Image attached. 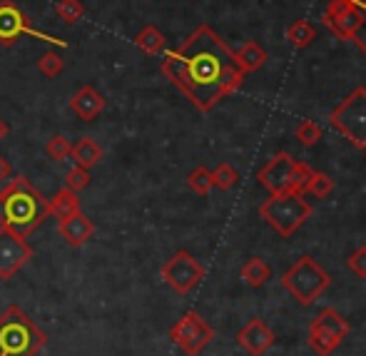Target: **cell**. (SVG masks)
I'll return each mask as SVG.
<instances>
[{
	"instance_id": "cell-1",
	"label": "cell",
	"mask_w": 366,
	"mask_h": 356,
	"mask_svg": "<svg viewBox=\"0 0 366 356\" xmlns=\"http://www.w3.org/2000/svg\"><path fill=\"white\" fill-rule=\"evenodd\" d=\"M159 68L199 112H209L222 97L239 90L247 75L209 25H199L179 48L167 50Z\"/></svg>"
},
{
	"instance_id": "cell-2",
	"label": "cell",
	"mask_w": 366,
	"mask_h": 356,
	"mask_svg": "<svg viewBox=\"0 0 366 356\" xmlns=\"http://www.w3.org/2000/svg\"><path fill=\"white\" fill-rule=\"evenodd\" d=\"M50 217L48 199L28 177H15L0 189V227L28 239Z\"/></svg>"
},
{
	"instance_id": "cell-3",
	"label": "cell",
	"mask_w": 366,
	"mask_h": 356,
	"mask_svg": "<svg viewBox=\"0 0 366 356\" xmlns=\"http://www.w3.org/2000/svg\"><path fill=\"white\" fill-rule=\"evenodd\" d=\"M45 344L48 334L18 304L0 314V356H38Z\"/></svg>"
},
{
	"instance_id": "cell-4",
	"label": "cell",
	"mask_w": 366,
	"mask_h": 356,
	"mask_svg": "<svg viewBox=\"0 0 366 356\" xmlns=\"http://www.w3.org/2000/svg\"><path fill=\"white\" fill-rule=\"evenodd\" d=\"M259 214L277 234L292 237L294 232L312 217V204H309L307 199H304V194H299V192L269 194V199L262 202Z\"/></svg>"
},
{
	"instance_id": "cell-5",
	"label": "cell",
	"mask_w": 366,
	"mask_h": 356,
	"mask_svg": "<svg viewBox=\"0 0 366 356\" xmlns=\"http://www.w3.org/2000/svg\"><path fill=\"white\" fill-rule=\"evenodd\" d=\"M329 275L312 259V257H299L297 264L285 272L282 287L297 299L299 304H312L319 299L329 287Z\"/></svg>"
},
{
	"instance_id": "cell-6",
	"label": "cell",
	"mask_w": 366,
	"mask_h": 356,
	"mask_svg": "<svg viewBox=\"0 0 366 356\" xmlns=\"http://www.w3.org/2000/svg\"><path fill=\"white\" fill-rule=\"evenodd\" d=\"M329 125L352 144L366 147V87L352 90L329 115Z\"/></svg>"
},
{
	"instance_id": "cell-7",
	"label": "cell",
	"mask_w": 366,
	"mask_h": 356,
	"mask_svg": "<svg viewBox=\"0 0 366 356\" xmlns=\"http://www.w3.org/2000/svg\"><path fill=\"white\" fill-rule=\"evenodd\" d=\"M23 35H30V38H35V40H43V43H50V45H55V48H63V50L68 48L65 40L35 30L33 25H30L28 13H25L18 3L3 0V3H0V45H3V48H13Z\"/></svg>"
},
{
	"instance_id": "cell-8",
	"label": "cell",
	"mask_w": 366,
	"mask_h": 356,
	"mask_svg": "<svg viewBox=\"0 0 366 356\" xmlns=\"http://www.w3.org/2000/svg\"><path fill=\"white\" fill-rule=\"evenodd\" d=\"M349 324L337 309H324L319 312V317L309 327V347L314 349L319 356H329L337 352L339 344L347 339Z\"/></svg>"
},
{
	"instance_id": "cell-9",
	"label": "cell",
	"mask_w": 366,
	"mask_h": 356,
	"mask_svg": "<svg viewBox=\"0 0 366 356\" xmlns=\"http://www.w3.org/2000/svg\"><path fill=\"white\" fill-rule=\"evenodd\" d=\"M159 275H162L164 285L172 287L177 294H189L199 282L204 280V267L199 264L189 252L179 249L164 262Z\"/></svg>"
},
{
	"instance_id": "cell-10",
	"label": "cell",
	"mask_w": 366,
	"mask_h": 356,
	"mask_svg": "<svg viewBox=\"0 0 366 356\" xmlns=\"http://www.w3.org/2000/svg\"><path fill=\"white\" fill-rule=\"evenodd\" d=\"M169 339L187 356H197L214 339V332L197 312H187L169 329Z\"/></svg>"
},
{
	"instance_id": "cell-11",
	"label": "cell",
	"mask_w": 366,
	"mask_h": 356,
	"mask_svg": "<svg viewBox=\"0 0 366 356\" xmlns=\"http://www.w3.org/2000/svg\"><path fill=\"white\" fill-rule=\"evenodd\" d=\"M362 8L357 0H329L324 10V25L337 40H352L362 25Z\"/></svg>"
},
{
	"instance_id": "cell-12",
	"label": "cell",
	"mask_w": 366,
	"mask_h": 356,
	"mask_svg": "<svg viewBox=\"0 0 366 356\" xmlns=\"http://www.w3.org/2000/svg\"><path fill=\"white\" fill-rule=\"evenodd\" d=\"M33 259V247L15 232L0 227V280L8 282Z\"/></svg>"
},
{
	"instance_id": "cell-13",
	"label": "cell",
	"mask_w": 366,
	"mask_h": 356,
	"mask_svg": "<svg viewBox=\"0 0 366 356\" xmlns=\"http://www.w3.org/2000/svg\"><path fill=\"white\" fill-rule=\"evenodd\" d=\"M294 169H297V159L290 152H277L264 167L259 169L257 179L269 194L294 192Z\"/></svg>"
},
{
	"instance_id": "cell-14",
	"label": "cell",
	"mask_w": 366,
	"mask_h": 356,
	"mask_svg": "<svg viewBox=\"0 0 366 356\" xmlns=\"http://www.w3.org/2000/svg\"><path fill=\"white\" fill-rule=\"evenodd\" d=\"M237 342H239V347L244 349L247 354L262 356L274 344V334H272V329L267 327L262 319H252V322H247L244 329L237 334Z\"/></svg>"
},
{
	"instance_id": "cell-15",
	"label": "cell",
	"mask_w": 366,
	"mask_h": 356,
	"mask_svg": "<svg viewBox=\"0 0 366 356\" xmlns=\"http://www.w3.org/2000/svg\"><path fill=\"white\" fill-rule=\"evenodd\" d=\"M105 97L95 90L92 85H82L80 90L70 97V110L80 117L82 122H92L102 110H105Z\"/></svg>"
},
{
	"instance_id": "cell-16",
	"label": "cell",
	"mask_w": 366,
	"mask_h": 356,
	"mask_svg": "<svg viewBox=\"0 0 366 356\" xmlns=\"http://www.w3.org/2000/svg\"><path fill=\"white\" fill-rule=\"evenodd\" d=\"M58 234L63 237L70 247H82L95 234V224H92L90 217L82 214V209H80V212H75L73 217H68V219L58 222Z\"/></svg>"
},
{
	"instance_id": "cell-17",
	"label": "cell",
	"mask_w": 366,
	"mask_h": 356,
	"mask_svg": "<svg viewBox=\"0 0 366 356\" xmlns=\"http://www.w3.org/2000/svg\"><path fill=\"white\" fill-rule=\"evenodd\" d=\"M48 212L58 222L68 219V217H73L75 212H80V199H77V192H73V189H68V187L58 189V192L48 199Z\"/></svg>"
},
{
	"instance_id": "cell-18",
	"label": "cell",
	"mask_w": 366,
	"mask_h": 356,
	"mask_svg": "<svg viewBox=\"0 0 366 356\" xmlns=\"http://www.w3.org/2000/svg\"><path fill=\"white\" fill-rule=\"evenodd\" d=\"M70 159H75L77 167L92 169L102 159V147L97 144V140H92L90 135H85L73 144V149H70Z\"/></svg>"
},
{
	"instance_id": "cell-19",
	"label": "cell",
	"mask_w": 366,
	"mask_h": 356,
	"mask_svg": "<svg viewBox=\"0 0 366 356\" xmlns=\"http://www.w3.org/2000/svg\"><path fill=\"white\" fill-rule=\"evenodd\" d=\"M234 60L244 72H254V70H259L262 65L267 63V53H264V48H262L259 43H254V40H247L239 50H234Z\"/></svg>"
},
{
	"instance_id": "cell-20",
	"label": "cell",
	"mask_w": 366,
	"mask_h": 356,
	"mask_svg": "<svg viewBox=\"0 0 366 356\" xmlns=\"http://www.w3.org/2000/svg\"><path fill=\"white\" fill-rule=\"evenodd\" d=\"M135 45L145 55H159V53H164L167 38H164L162 30H159L157 25H145V28L135 35Z\"/></svg>"
},
{
	"instance_id": "cell-21",
	"label": "cell",
	"mask_w": 366,
	"mask_h": 356,
	"mask_svg": "<svg viewBox=\"0 0 366 356\" xmlns=\"http://www.w3.org/2000/svg\"><path fill=\"white\" fill-rule=\"evenodd\" d=\"M242 280L247 282L249 287H262L267 280H269V267H267L264 259H259V257H252L249 262H247L244 267H242Z\"/></svg>"
},
{
	"instance_id": "cell-22",
	"label": "cell",
	"mask_w": 366,
	"mask_h": 356,
	"mask_svg": "<svg viewBox=\"0 0 366 356\" xmlns=\"http://www.w3.org/2000/svg\"><path fill=\"white\" fill-rule=\"evenodd\" d=\"M314 38H317V30L307 20H297V23H292L287 28V40H290V45H294V48H307V45L314 43Z\"/></svg>"
},
{
	"instance_id": "cell-23",
	"label": "cell",
	"mask_w": 366,
	"mask_h": 356,
	"mask_svg": "<svg viewBox=\"0 0 366 356\" xmlns=\"http://www.w3.org/2000/svg\"><path fill=\"white\" fill-rule=\"evenodd\" d=\"M187 187L192 189L194 194H199V197L209 194V192H212V187H214L212 169H207V167H194L192 172L187 174Z\"/></svg>"
},
{
	"instance_id": "cell-24",
	"label": "cell",
	"mask_w": 366,
	"mask_h": 356,
	"mask_svg": "<svg viewBox=\"0 0 366 356\" xmlns=\"http://www.w3.org/2000/svg\"><path fill=\"white\" fill-rule=\"evenodd\" d=\"M55 13H58V18L63 23L75 25L85 15V5H82V0H58L55 3Z\"/></svg>"
},
{
	"instance_id": "cell-25",
	"label": "cell",
	"mask_w": 366,
	"mask_h": 356,
	"mask_svg": "<svg viewBox=\"0 0 366 356\" xmlns=\"http://www.w3.org/2000/svg\"><path fill=\"white\" fill-rule=\"evenodd\" d=\"M294 137H297L299 144H304V147H314V144L322 140V127L314 120H302L297 125V130H294Z\"/></svg>"
},
{
	"instance_id": "cell-26",
	"label": "cell",
	"mask_w": 366,
	"mask_h": 356,
	"mask_svg": "<svg viewBox=\"0 0 366 356\" xmlns=\"http://www.w3.org/2000/svg\"><path fill=\"white\" fill-rule=\"evenodd\" d=\"M212 179H214V187L219 189H232L237 182H239V172H237L232 164L219 162L217 167L212 169Z\"/></svg>"
},
{
	"instance_id": "cell-27",
	"label": "cell",
	"mask_w": 366,
	"mask_h": 356,
	"mask_svg": "<svg viewBox=\"0 0 366 356\" xmlns=\"http://www.w3.org/2000/svg\"><path fill=\"white\" fill-rule=\"evenodd\" d=\"M70 149H73V142H70L65 135H53L48 140V144H45V152H48V157L55 159V162H63V159H68Z\"/></svg>"
},
{
	"instance_id": "cell-28",
	"label": "cell",
	"mask_w": 366,
	"mask_h": 356,
	"mask_svg": "<svg viewBox=\"0 0 366 356\" xmlns=\"http://www.w3.org/2000/svg\"><path fill=\"white\" fill-rule=\"evenodd\" d=\"M38 70L43 72L45 77H58L60 72L65 70V63L55 50H48V53H43L38 58Z\"/></svg>"
},
{
	"instance_id": "cell-29",
	"label": "cell",
	"mask_w": 366,
	"mask_h": 356,
	"mask_svg": "<svg viewBox=\"0 0 366 356\" xmlns=\"http://www.w3.org/2000/svg\"><path fill=\"white\" fill-rule=\"evenodd\" d=\"M332 189H334L332 177H327L324 172H314L312 179L307 182V187H304V194H314V197H327V194H332Z\"/></svg>"
},
{
	"instance_id": "cell-30",
	"label": "cell",
	"mask_w": 366,
	"mask_h": 356,
	"mask_svg": "<svg viewBox=\"0 0 366 356\" xmlns=\"http://www.w3.org/2000/svg\"><path fill=\"white\" fill-rule=\"evenodd\" d=\"M90 182H92V177H90V169H85V167H75L70 169L68 174H65V187L68 189H73V192H82L85 187H90Z\"/></svg>"
},
{
	"instance_id": "cell-31",
	"label": "cell",
	"mask_w": 366,
	"mask_h": 356,
	"mask_svg": "<svg viewBox=\"0 0 366 356\" xmlns=\"http://www.w3.org/2000/svg\"><path fill=\"white\" fill-rule=\"evenodd\" d=\"M347 267L352 270V275L359 277V280H366V247H359V249L349 257Z\"/></svg>"
},
{
	"instance_id": "cell-32",
	"label": "cell",
	"mask_w": 366,
	"mask_h": 356,
	"mask_svg": "<svg viewBox=\"0 0 366 356\" xmlns=\"http://www.w3.org/2000/svg\"><path fill=\"white\" fill-rule=\"evenodd\" d=\"M359 3V8H362V13H364V18H362V25H359V30L354 33V43L359 45V48L364 50V55H366V0H357Z\"/></svg>"
},
{
	"instance_id": "cell-33",
	"label": "cell",
	"mask_w": 366,
	"mask_h": 356,
	"mask_svg": "<svg viewBox=\"0 0 366 356\" xmlns=\"http://www.w3.org/2000/svg\"><path fill=\"white\" fill-rule=\"evenodd\" d=\"M10 174H13V164H10L8 157H3V154H0V182H8Z\"/></svg>"
},
{
	"instance_id": "cell-34",
	"label": "cell",
	"mask_w": 366,
	"mask_h": 356,
	"mask_svg": "<svg viewBox=\"0 0 366 356\" xmlns=\"http://www.w3.org/2000/svg\"><path fill=\"white\" fill-rule=\"evenodd\" d=\"M8 135H10V125H8V122L3 120V117H0V142H3V140H5V137H8Z\"/></svg>"
},
{
	"instance_id": "cell-35",
	"label": "cell",
	"mask_w": 366,
	"mask_h": 356,
	"mask_svg": "<svg viewBox=\"0 0 366 356\" xmlns=\"http://www.w3.org/2000/svg\"><path fill=\"white\" fill-rule=\"evenodd\" d=\"M364 157H366V147H364Z\"/></svg>"
}]
</instances>
